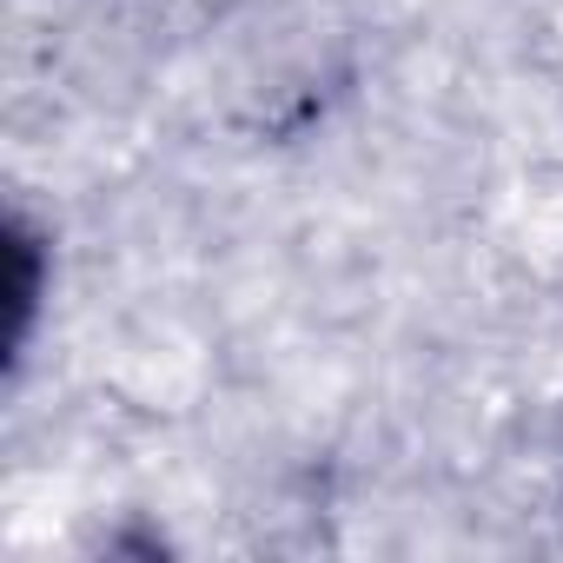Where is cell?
<instances>
[{
  "mask_svg": "<svg viewBox=\"0 0 563 563\" xmlns=\"http://www.w3.org/2000/svg\"><path fill=\"white\" fill-rule=\"evenodd\" d=\"M8 265H14V286H8V352L21 358L27 352V339H34V312H41V292H47V245H41V232L14 212L8 219Z\"/></svg>",
  "mask_w": 563,
  "mask_h": 563,
  "instance_id": "1",
  "label": "cell"
}]
</instances>
